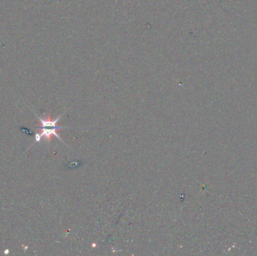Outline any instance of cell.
<instances>
[{
  "mask_svg": "<svg viewBox=\"0 0 257 256\" xmlns=\"http://www.w3.org/2000/svg\"><path fill=\"white\" fill-rule=\"evenodd\" d=\"M63 115H60L58 118L56 120H51L49 117H47L46 119L39 117V121L41 123V126L39 128V130L42 131L40 133L36 134V141L39 142L42 138H45V139L48 140V141H51V137L53 135L57 137L58 139H60L62 142H63V140L61 139L58 134L57 133V131L60 129H65L64 126H58L57 125V122L60 120V117Z\"/></svg>",
  "mask_w": 257,
  "mask_h": 256,
  "instance_id": "1",
  "label": "cell"
}]
</instances>
